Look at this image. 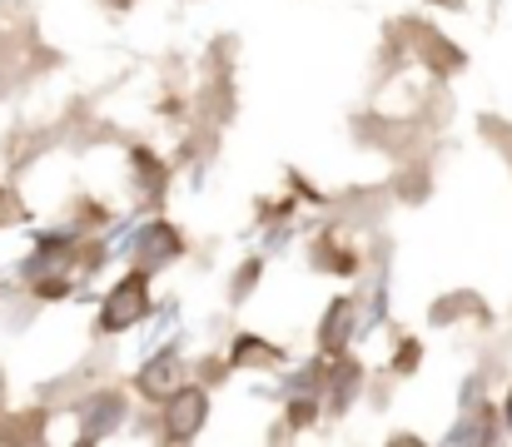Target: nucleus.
Here are the masks:
<instances>
[{"instance_id":"nucleus-1","label":"nucleus","mask_w":512,"mask_h":447,"mask_svg":"<svg viewBox=\"0 0 512 447\" xmlns=\"http://www.w3.org/2000/svg\"><path fill=\"white\" fill-rule=\"evenodd\" d=\"M145 313H150V279H145V274H125V279L110 289L105 308H100V328H105V333H125V328H135Z\"/></svg>"},{"instance_id":"nucleus-2","label":"nucleus","mask_w":512,"mask_h":447,"mask_svg":"<svg viewBox=\"0 0 512 447\" xmlns=\"http://www.w3.org/2000/svg\"><path fill=\"white\" fill-rule=\"evenodd\" d=\"M165 403H170V408H165V433H170L174 443H179V438H194V433L204 428V418H209L204 388H174Z\"/></svg>"},{"instance_id":"nucleus-3","label":"nucleus","mask_w":512,"mask_h":447,"mask_svg":"<svg viewBox=\"0 0 512 447\" xmlns=\"http://www.w3.org/2000/svg\"><path fill=\"white\" fill-rule=\"evenodd\" d=\"M174 388H184V358H179L174 348H165V353H155V358L140 368V393L165 403Z\"/></svg>"},{"instance_id":"nucleus-4","label":"nucleus","mask_w":512,"mask_h":447,"mask_svg":"<svg viewBox=\"0 0 512 447\" xmlns=\"http://www.w3.org/2000/svg\"><path fill=\"white\" fill-rule=\"evenodd\" d=\"M174 254H179V234H174L165 219H155V224L140 234V259H145V264H165Z\"/></svg>"},{"instance_id":"nucleus-5","label":"nucleus","mask_w":512,"mask_h":447,"mask_svg":"<svg viewBox=\"0 0 512 447\" xmlns=\"http://www.w3.org/2000/svg\"><path fill=\"white\" fill-rule=\"evenodd\" d=\"M348 333H353V303H348V298H339V303L329 308V318H324L319 338H324V348H329V353H339L343 343H348Z\"/></svg>"},{"instance_id":"nucleus-6","label":"nucleus","mask_w":512,"mask_h":447,"mask_svg":"<svg viewBox=\"0 0 512 447\" xmlns=\"http://www.w3.org/2000/svg\"><path fill=\"white\" fill-rule=\"evenodd\" d=\"M508 428H512V393H508Z\"/></svg>"}]
</instances>
